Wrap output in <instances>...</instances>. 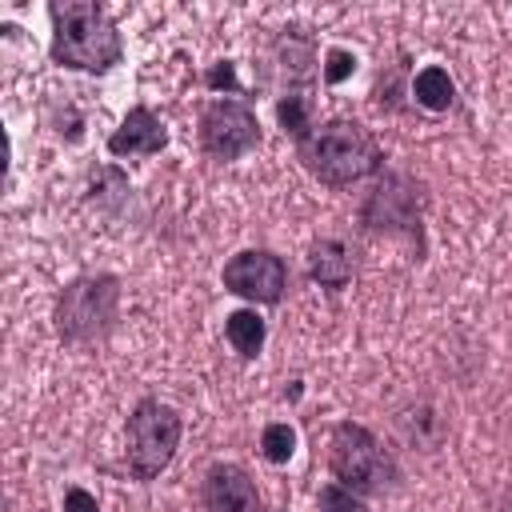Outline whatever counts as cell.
Here are the masks:
<instances>
[{"label":"cell","mask_w":512,"mask_h":512,"mask_svg":"<svg viewBox=\"0 0 512 512\" xmlns=\"http://www.w3.org/2000/svg\"><path fill=\"white\" fill-rule=\"evenodd\" d=\"M200 144L216 160H236V156H244L248 148L260 144V124L244 104L216 100L200 116Z\"/></svg>","instance_id":"cell-6"},{"label":"cell","mask_w":512,"mask_h":512,"mask_svg":"<svg viewBox=\"0 0 512 512\" xmlns=\"http://www.w3.org/2000/svg\"><path fill=\"white\" fill-rule=\"evenodd\" d=\"M328 464H332V476L348 492H376L384 484V472H388V460H384L380 444L360 424H336Z\"/></svg>","instance_id":"cell-5"},{"label":"cell","mask_w":512,"mask_h":512,"mask_svg":"<svg viewBox=\"0 0 512 512\" xmlns=\"http://www.w3.org/2000/svg\"><path fill=\"white\" fill-rule=\"evenodd\" d=\"M52 60L64 68L104 72L120 60V32L100 4L56 0L52 4Z\"/></svg>","instance_id":"cell-1"},{"label":"cell","mask_w":512,"mask_h":512,"mask_svg":"<svg viewBox=\"0 0 512 512\" xmlns=\"http://www.w3.org/2000/svg\"><path fill=\"white\" fill-rule=\"evenodd\" d=\"M164 144H168V132L148 108H132L124 116V124L108 136V152L112 156H152Z\"/></svg>","instance_id":"cell-9"},{"label":"cell","mask_w":512,"mask_h":512,"mask_svg":"<svg viewBox=\"0 0 512 512\" xmlns=\"http://www.w3.org/2000/svg\"><path fill=\"white\" fill-rule=\"evenodd\" d=\"M276 112H280V124H284V132H292L296 140H308V128H312V120H308V100H304V96H284Z\"/></svg>","instance_id":"cell-14"},{"label":"cell","mask_w":512,"mask_h":512,"mask_svg":"<svg viewBox=\"0 0 512 512\" xmlns=\"http://www.w3.org/2000/svg\"><path fill=\"white\" fill-rule=\"evenodd\" d=\"M412 92H416V100H420L424 108H432V112H444V108L456 100V88H452L448 72H444V68H436V64H428L424 72H416Z\"/></svg>","instance_id":"cell-11"},{"label":"cell","mask_w":512,"mask_h":512,"mask_svg":"<svg viewBox=\"0 0 512 512\" xmlns=\"http://www.w3.org/2000/svg\"><path fill=\"white\" fill-rule=\"evenodd\" d=\"M284 280L288 272L272 252H240L224 264V288L260 304H276L284 296Z\"/></svg>","instance_id":"cell-7"},{"label":"cell","mask_w":512,"mask_h":512,"mask_svg":"<svg viewBox=\"0 0 512 512\" xmlns=\"http://www.w3.org/2000/svg\"><path fill=\"white\" fill-rule=\"evenodd\" d=\"M300 160L316 180L344 188L376 172L380 148L356 120H328L316 132H308V140H300Z\"/></svg>","instance_id":"cell-2"},{"label":"cell","mask_w":512,"mask_h":512,"mask_svg":"<svg viewBox=\"0 0 512 512\" xmlns=\"http://www.w3.org/2000/svg\"><path fill=\"white\" fill-rule=\"evenodd\" d=\"M260 448H264V460L284 464L292 456V448H296V432L288 424H268L264 436H260Z\"/></svg>","instance_id":"cell-13"},{"label":"cell","mask_w":512,"mask_h":512,"mask_svg":"<svg viewBox=\"0 0 512 512\" xmlns=\"http://www.w3.org/2000/svg\"><path fill=\"white\" fill-rule=\"evenodd\" d=\"M116 280L112 276H88L64 288L56 320L60 332L68 340H92L100 332H108V324L116 320Z\"/></svg>","instance_id":"cell-4"},{"label":"cell","mask_w":512,"mask_h":512,"mask_svg":"<svg viewBox=\"0 0 512 512\" xmlns=\"http://www.w3.org/2000/svg\"><path fill=\"white\" fill-rule=\"evenodd\" d=\"M208 84H212V88H236V76H232V64H216V68L208 72Z\"/></svg>","instance_id":"cell-18"},{"label":"cell","mask_w":512,"mask_h":512,"mask_svg":"<svg viewBox=\"0 0 512 512\" xmlns=\"http://www.w3.org/2000/svg\"><path fill=\"white\" fill-rule=\"evenodd\" d=\"M308 268H312V276H316L324 288H344V284H348V276H352V264H348V256H344V248H340L336 240L316 244V248H312Z\"/></svg>","instance_id":"cell-10"},{"label":"cell","mask_w":512,"mask_h":512,"mask_svg":"<svg viewBox=\"0 0 512 512\" xmlns=\"http://www.w3.org/2000/svg\"><path fill=\"white\" fill-rule=\"evenodd\" d=\"M180 444V416L168 404L144 400L132 416H128V468L136 480H152L168 468V460L176 456Z\"/></svg>","instance_id":"cell-3"},{"label":"cell","mask_w":512,"mask_h":512,"mask_svg":"<svg viewBox=\"0 0 512 512\" xmlns=\"http://www.w3.org/2000/svg\"><path fill=\"white\" fill-rule=\"evenodd\" d=\"M64 512H100V508H96V496H88L84 488H68L64 492Z\"/></svg>","instance_id":"cell-17"},{"label":"cell","mask_w":512,"mask_h":512,"mask_svg":"<svg viewBox=\"0 0 512 512\" xmlns=\"http://www.w3.org/2000/svg\"><path fill=\"white\" fill-rule=\"evenodd\" d=\"M224 332H228V344H232L240 356H248V360L264 348V320H260L256 312H232L228 324H224Z\"/></svg>","instance_id":"cell-12"},{"label":"cell","mask_w":512,"mask_h":512,"mask_svg":"<svg viewBox=\"0 0 512 512\" xmlns=\"http://www.w3.org/2000/svg\"><path fill=\"white\" fill-rule=\"evenodd\" d=\"M204 512H264L256 484L236 464H216L204 480Z\"/></svg>","instance_id":"cell-8"},{"label":"cell","mask_w":512,"mask_h":512,"mask_svg":"<svg viewBox=\"0 0 512 512\" xmlns=\"http://www.w3.org/2000/svg\"><path fill=\"white\" fill-rule=\"evenodd\" d=\"M352 68H356V56L344 52V48H332V52H328V64H324V80H328V84H340V80L352 76Z\"/></svg>","instance_id":"cell-16"},{"label":"cell","mask_w":512,"mask_h":512,"mask_svg":"<svg viewBox=\"0 0 512 512\" xmlns=\"http://www.w3.org/2000/svg\"><path fill=\"white\" fill-rule=\"evenodd\" d=\"M320 512H368L344 484H328L324 492H320Z\"/></svg>","instance_id":"cell-15"}]
</instances>
